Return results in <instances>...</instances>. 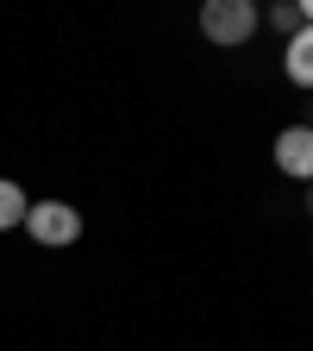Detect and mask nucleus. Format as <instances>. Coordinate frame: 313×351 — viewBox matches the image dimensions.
<instances>
[{
  "label": "nucleus",
  "mask_w": 313,
  "mask_h": 351,
  "mask_svg": "<svg viewBox=\"0 0 313 351\" xmlns=\"http://www.w3.org/2000/svg\"><path fill=\"white\" fill-rule=\"evenodd\" d=\"M201 32L219 44V51H245L257 32V7L251 0H207L201 7Z\"/></svg>",
  "instance_id": "1"
},
{
  "label": "nucleus",
  "mask_w": 313,
  "mask_h": 351,
  "mask_svg": "<svg viewBox=\"0 0 313 351\" xmlns=\"http://www.w3.org/2000/svg\"><path fill=\"white\" fill-rule=\"evenodd\" d=\"M25 232H32L38 245H57V251H63V245L82 239V213H75L69 201H32V207H25Z\"/></svg>",
  "instance_id": "2"
},
{
  "label": "nucleus",
  "mask_w": 313,
  "mask_h": 351,
  "mask_svg": "<svg viewBox=\"0 0 313 351\" xmlns=\"http://www.w3.org/2000/svg\"><path fill=\"white\" fill-rule=\"evenodd\" d=\"M276 169L313 182V132H307V125H282V132H276Z\"/></svg>",
  "instance_id": "3"
},
{
  "label": "nucleus",
  "mask_w": 313,
  "mask_h": 351,
  "mask_svg": "<svg viewBox=\"0 0 313 351\" xmlns=\"http://www.w3.org/2000/svg\"><path fill=\"white\" fill-rule=\"evenodd\" d=\"M282 69H288V82H301V88H313V25L288 38V57H282Z\"/></svg>",
  "instance_id": "4"
},
{
  "label": "nucleus",
  "mask_w": 313,
  "mask_h": 351,
  "mask_svg": "<svg viewBox=\"0 0 313 351\" xmlns=\"http://www.w3.org/2000/svg\"><path fill=\"white\" fill-rule=\"evenodd\" d=\"M25 189L19 182H7V176H0V232H13V226H25Z\"/></svg>",
  "instance_id": "5"
},
{
  "label": "nucleus",
  "mask_w": 313,
  "mask_h": 351,
  "mask_svg": "<svg viewBox=\"0 0 313 351\" xmlns=\"http://www.w3.org/2000/svg\"><path fill=\"white\" fill-rule=\"evenodd\" d=\"M270 25H276L282 38H295V32H307V13L295 7V0H282V7H270Z\"/></svg>",
  "instance_id": "6"
},
{
  "label": "nucleus",
  "mask_w": 313,
  "mask_h": 351,
  "mask_svg": "<svg viewBox=\"0 0 313 351\" xmlns=\"http://www.w3.org/2000/svg\"><path fill=\"white\" fill-rule=\"evenodd\" d=\"M301 207H307V213H313V182H307V195H301Z\"/></svg>",
  "instance_id": "7"
},
{
  "label": "nucleus",
  "mask_w": 313,
  "mask_h": 351,
  "mask_svg": "<svg viewBox=\"0 0 313 351\" xmlns=\"http://www.w3.org/2000/svg\"><path fill=\"white\" fill-rule=\"evenodd\" d=\"M301 125H307V132H313V101H307V119H301Z\"/></svg>",
  "instance_id": "8"
},
{
  "label": "nucleus",
  "mask_w": 313,
  "mask_h": 351,
  "mask_svg": "<svg viewBox=\"0 0 313 351\" xmlns=\"http://www.w3.org/2000/svg\"><path fill=\"white\" fill-rule=\"evenodd\" d=\"M301 13H307V19H313V7H301Z\"/></svg>",
  "instance_id": "9"
}]
</instances>
